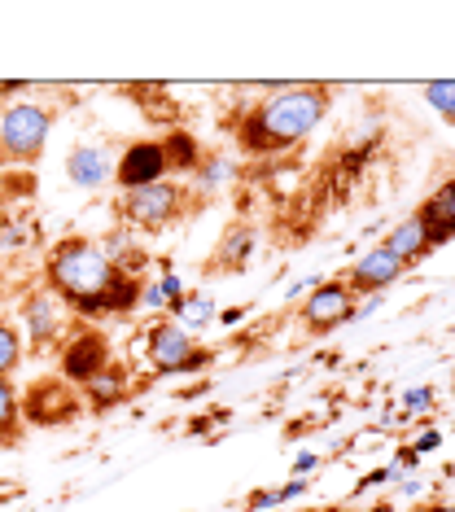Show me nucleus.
<instances>
[{
    "instance_id": "nucleus-1",
    "label": "nucleus",
    "mask_w": 455,
    "mask_h": 512,
    "mask_svg": "<svg viewBox=\"0 0 455 512\" xmlns=\"http://www.w3.org/2000/svg\"><path fill=\"white\" fill-rule=\"evenodd\" d=\"M44 289H53L66 302L75 320H101V316H132L140 311V276H123L119 267L105 259L101 241L70 232L44 254Z\"/></svg>"
},
{
    "instance_id": "nucleus-2",
    "label": "nucleus",
    "mask_w": 455,
    "mask_h": 512,
    "mask_svg": "<svg viewBox=\"0 0 455 512\" xmlns=\"http://www.w3.org/2000/svg\"><path fill=\"white\" fill-rule=\"evenodd\" d=\"M329 106V84H267L259 101H245L232 114V141L245 158H280L307 141Z\"/></svg>"
},
{
    "instance_id": "nucleus-3",
    "label": "nucleus",
    "mask_w": 455,
    "mask_h": 512,
    "mask_svg": "<svg viewBox=\"0 0 455 512\" xmlns=\"http://www.w3.org/2000/svg\"><path fill=\"white\" fill-rule=\"evenodd\" d=\"M197 211H202V206H197L193 189L180 180H158V184H149V189L119 193V202H114L119 228H127V232L136 228V232H149V237L175 228L180 219H189Z\"/></svg>"
},
{
    "instance_id": "nucleus-4",
    "label": "nucleus",
    "mask_w": 455,
    "mask_h": 512,
    "mask_svg": "<svg viewBox=\"0 0 455 512\" xmlns=\"http://www.w3.org/2000/svg\"><path fill=\"white\" fill-rule=\"evenodd\" d=\"M57 106L49 101H9L0 110V171L9 167H35L53 136Z\"/></svg>"
},
{
    "instance_id": "nucleus-5",
    "label": "nucleus",
    "mask_w": 455,
    "mask_h": 512,
    "mask_svg": "<svg viewBox=\"0 0 455 512\" xmlns=\"http://www.w3.org/2000/svg\"><path fill=\"white\" fill-rule=\"evenodd\" d=\"M145 359L154 377H189V372H206L215 364V351L197 342L184 324L158 316L145 329Z\"/></svg>"
},
{
    "instance_id": "nucleus-6",
    "label": "nucleus",
    "mask_w": 455,
    "mask_h": 512,
    "mask_svg": "<svg viewBox=\"0 0 455 512\" xmlns=\"http://www.w3.org/2000/svg\"><path fill=\"white\" fill-rule=\"evenodd\" d=\"M18 324H22V342H27V355H53L57 346L66 342L70 333V311L66 302L44 285H31L27 294L18 298Z\"/></svg>"
},
{
    "instance_id": "nucleus-7",
    "label": "nucleus",
    "mask_w": 455,
    "mask_h": 512,
    "mask_svg": "<svg viewBox=\"0 0 455 512\" xmlns=\"http://www.w3.org/2000/svg\"><path fill=\"white\" fill-rule=\"evenodd\" d=\"M18 412H22V425L62 429V425H75L88 407H84V394L70 386V381H62V377H35L27 390H18Z\"/></svg>"
},
{
    "instance_id": "nucleus-8",
    "label": "nucleus",
    "mask_w": 455,
    "mask_h": 512,
    "mask_svg": "<svg viewBox=\"0 0 455 512\" xmlns=\"http://www.w3.org/2000/svg\"><path fill=\"white\" fill-rule=\"evenodd\" d=\"M110 359H114V346H110V337H105V329H97V324H88V320H75L66 342L57 346V377L79 390V386H88Z\"/></svg>"
},
{
    "instance_id": "nucleus-9",
    "label": "nucleus",
    "mask_w": 455,
    "mask_h": 512,
    "mask_svg": "<svg viewBox=\"0 0 455 512\" xmlns=\"http://www.w3.org/2000/svg\"><path fill=\"white\" fill-rule=\"evenodd\" d=\"M355 316H359V298L350 294L342 281H320L298 311L302 333H311V337H329L333 329H342V324H350Z\"/></svg>"
},
{
    "instance_id": "nucleus-10",
    "label": "nucleus",
    "mask_w": 455,
    "mask_h": 512,
    "mask_svg": "<svg viewBox=\"0 0 455 512\" xmlns=\"http://www.w3.org/2000/svg\"><path fill=\"white\" fill-rule=\"evenodd\" d=\"M158 180H175L167 149H162V136H145V141L123 145V154L114 158V184H119V193L149 189Z\"/></svg>"
},
{
    "instance_id": "nucleus-11",
    "label": "nucleus",
    "mask_w": 455,
    "mask_h": 512,
    "mask_svg": "<svg viewBox=\"0 0 455 512\" xmlns=\"http://www.w3.org/2000/svg\"><path fill=\"white\" fill-rule=\"evenodd\" d=\"M407 276V267L394 259L385 246H377V250H368L364 259H355L350 263V272L342 276V285L350 289L355 298H381L385 289H390L394 281H403Z\"/></svg>"
},
{
    "instance_id": "nucleus-12",
    "label": "nucleus",
    "mask_w": 455,
    "mask_h": 512,
    "mask_svg": "<svg viewBox=\"0 0 455 512\" xmlns=\"http://www.w3.org/2000/svg\"><path fill=\"white\" fill-rule=\"evenodd\" d=\"M254 250H259V228H254L250 219H237V224H228L219 232V241H215V250H210V259L202 263V272L206 276H237V272H245Z\"/></svg>"
},
{
    "instance_id": "nucleus-13",
    "label": "nucleus",
    "mask_w": 455,
    "mask_h": 512,
    "mask_svg": "<svg viewBox=\"0 0 455 512\" xmlns=\"http://www.w3.org/2000/svg\"><path fill=\"white\" fill-rule=\"evenodd\" d=\"M79 394H84V407L88 412H114V407H123L127 399L136 394V381H132V368H127V359H110L97 377L88 381V386H79Z\"/></svg>"
},
{
    "instance_id": "nucleus-14",
    "label": "nucleus",
    "mask_w": 455,
    "mask_h": 512,
    "mask_svg": "<svg viewBox=\"0 0 455 512\" xmlns=\"http://www.w3.org/2000/svg\"><path fill=\"white\" fill-rule=\"evenodd\" d=\"M66 180L75 184V189H88V193L105 189V184L114 180L110 145H101V141H84V145H75V149L66 154Z\"/></svg>"
},
{
    "instance_id": "nucleus-15",
    "label": "nucleus",
    "mask_w": 455,
    "mask_h": 512,
    "mask_svg": "<svg viewBox=\"0 0 455 512\" xmlns=\"http://www.w3.org/2000/svg\"><path fill=\"white\" fill-rule=\"evenodd\" d=\"M416 219L425 224L429 241H434V250L447 246V241H455V180L438 184V189L416 206Z\"/></svg>"
},
{
    "instance_id": "nucleus-16",
    "label": "nucleus",
    "mask_w": 455,
    "mask_h": 512,
    "mask_svg": "<svg viewBox=\"0 0 455 512\" xmlns=\"http://www.w3.org/2000/svg\"><path fill=\"white\" fill-rule=\"evenodd\" d=\"M385 250H390L394 259L407 267V272H412V267L425 259V254H434V241H429V232H425V224H420L416 215H407L403 224L390 228V237H385Z\"/></svg>"
},
{
    "instance_id": "nucleus-17",
    "label": "nucleus",
    "mask_w": 455,
    "mask_h": 512,
    "mask_svg": "<svg viewBox=\"0 0 455 512\" xmlns=\"http://www.w3.org/2000/svg\"><path fill=\"white\" fill-rule=\"evenodd\" d=\"M162 149H167V162H171V176H193L197 162H202V145L193 141L184 127H171L162 136Z\"/></svg>"
},
{
    "instance_id": "nucleus-18",
    "label": "nucleus",
    "mask_w": 455,
    "mask_h": 512,
    "mask_svg": "<svg viewBox=\"0 0 455 512\" xmlns=\"http://www.w3.org/2000/svg\"><path fill=\"white\" fill-rule=\"evenodd\" d=\"M27 425H22V412H18V390L9 377H0V447H18Z\"/></svg>"
},
{
    "instance_id": "nucleus-19",
    "label": "nucleus",
    "mask_w": 455,
    "mask_h": 512,
    "mask_svg": "<svg viewBox=\"0 0 455 512\" xmlns=\"http://www.w3.org/2000/svg\"><path fill=\"white\" fill-rule=\"evenodd\" d=\"M22 364H27V342H22V329L9 316H0V377H14Z\"/></svg>"
},
{
    "instance_id": "nucleus-20",
    "label": "nucleus",
    "mask_w": 455,
    "mask_h": 512,
    "mask_svg": "<svg viewBox=\"0 0 455 512\" xmlns=\"http://www.w3.org/2000/svg\"><path fill=\"white\" fill-rule=\"evenodd\" d=\"M210 320H215V302H210V294H184V307H180V316H175V324H184V329L197 337Z\"/></svg>"
},
{
    "instance_id": "nucleus-21",
    "label": "nucleus",
    "mask_w": 455,
    "mask_h": 512,
    "mask_svg": "<svg viewBox=\"0 0 455 512\" xmlns=\"http://www.w3.org/2000/svg\"><path fill=\"white\" fill-rule=\"evenodd\" d=\"M425 101L438 110L442 123L455 127V79H438V84H425Z\"/></svg>"
},
{
    "instance_id": "nucleus-22",
    "label": "nucleus",
    "mask_w": 455,
    "mask_h": 512,
    "mask_svg": "<svg viewBox=\"0 0 455 512\" xmlns=\"http://www.w3.org/2000/svg\"><path fill=\"white\" fill-rule=\"evenodd\" d=\"M429 403H434V390H429V386H416V390L403 394V412H425Z\"/></svg>"
},
{
    "instance_id": "nucleus-23",
    "label": "nucleus",
    "mask_w": 455,
    "mask_h": 512,
    "mask_svg": "<svg viewBox=\"0 0 455 512\" xmlns=\"http://www.w3.org/2000/svg\"><path fill=\"white\" fill-rule=\"evenodd\" d=\"M263 508H276V491H254L245 499V512H263Z\"/></svg>"
},
{
    "instance_id": "nucleus-24",
    "label": "nucleus",
    "mask_w": 455,
    "mask_h": 512,
    "mask_svg": "<svg viewBox=\"0 0 455 512\" xmlns=\"http://www.w3.org/2000/svg\"><path fill=\"white\" fill-rule=\"evenodd\" d=\"M434 447H442V434H438V429H425V434H420V438L412 442L416 456H425V451H434Z\"/></svg>"
},
{
    "instance_id": "nucleus-25",
    "label": "nucleus",
    "mask_w": 455,
    "mask_h": 512,
    "mask_svg": "<svg viewBox=\"0 0 455 512\" xmlns=\"http://www.w3.org/2000/svg\"><path fill=\"white\" fill-rule=\"evenodd\" d=\"M416 460H420V456H416V451H412V447H403V451H399V456H394V464H390V473H394V477H399V473H407V469H416Z\"/></svg>"
},
{
    "instance_id": "nucleus-26",
    "label": "nucleus",
    "mask_w": 455,
    "mask_h": 512,
    "mask_svg": "<svg viewBox=\"0 0 455 512\" xmlns=\"http://www.w3.org/2000/svg\"><path fill=\"white\" fill-rule=\"evenodd\" d=\"M390 477H394L390 469H372L368 477H359V486H355V495H364V491H368V486H381V482H390Z\"/></svg>"
},
{
    "instance_id": "nucleus-27",
    "label": "nucleus",
    "mask_w": 455,
    "mask_h": 512,
    "mask_svg": "<svg viewBox=\"0 0 455 512\" xmlns=\"http://www.w3.org/2000/svg\"><path fill=\"white\" fill-rule=\"evenodd\" d=\"M315 464H320V456H315V451H307V456H298V460H294V477H307V473L315 469Z\"/></svg>"
},
{
    "instance_id": "nucleus-28",
    "label": "nucleus",
    "mask_w": 455,
    "mask_h": 512,
    "mask_svg": "<svg viewBox=\"0 0 455 512\" xmlns=\"http://www.w3.org/2000/svg\"><path fill=\"white\" fill-rule=\"evenodd\" d=\"M215 320H219V324H241V320H245V307H228V311H219Z\"/></svg>"
},
{
    "instance_id": "nucleus-29",
    "label": "nucleus",
    "mask_w": 455,
    "mask_h": 512,
    "mask_svg": "<svg viewBox=\"0 0 455 512\" xmlns=\"http://www.w3.org/2000/svg\"><path fill=\"white\" fill-rule=\"evenodd\" d=\"M420 512H455V499H434V504H425Z\"/></svg>"
},
{
    "instance_id": "nucleus-30",
    "label": "nucleus",
    "mask_w": 455,
    "mask_h": 512,
    "mask_svg": "<svg viewBox=\"0 0 455 512\" xmlns=\"http://www.w3.org/2000/svg\"><path fill=\"white\" fill-rule=\"evenodd\" d=\"M368 512H399V508H394V504H390V499H381V504H372Z\"/></svg>"
},
{
    "instance_id": "nucleus-31",
    "label": "nucleus",
    "mask_w": 455,
    "mask_h": 512,
    "mask_svg": "<svg viewBox=\"0 0 455 512\" xmlns=\"http://www.w3.org/2000/svg\"><path fill=\"white\" fill-rule=\"evenodd\" d=\"M324 512H346V508H324Z\"/></svg>"
},
{
    "instance_id": "nucleus-32",
    "label": "nucleus",
    "mask_w": 455,
    "mask_h": 512,
    "mask_svg": "<svg viewBox=\"0 0 455 512\" xmlns=\"http://www.w3.org/2000/svg\"><path fill=\"white\" fill-rule=\"evenodd\" d=\"M307 512H311V508H307Z\"/></svg>"
}]
</instances>
